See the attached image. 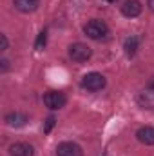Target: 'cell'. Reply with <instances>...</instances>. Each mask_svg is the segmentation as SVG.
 Wrapping results in <instances>:
<instances>
[{"instance_id":"cell-1","label":"cell","mask_w":154,"mask_h":156,"mask_svg":"<svg viewBox=\"0 0 154 156\" xmlns=\"http://www.w3.org/2000/svg\"><path fill=\"white\" fill-rule=\"evenodd\" d=\"M83 33H85L91 40H102L109 35V26H107L103 20L93 18V20H89V22L83 26Z\"/></svg>"},{"instance_id":"cell-2","label":"cell","mask_w":154,"mask_h":156,"mask_svg":"<svg viewBox=\"0 0 154 156\" xmlns=\"http://www.w3.org/2000/svg\"><path fill=\"white\" fill-rule=\"evenodd\" d=\"M44 104L45 107H49L51 111H58L62 107H65L67 104V96L62 91H47L44 94Z\"/></svg>"},{"instance_id":"cell-3","label":"cell","mask_w":154,"mask_h":156,"mask_svg":"<svg viewBox=\"0 0 154 156\" xmlns=\"http://www.w3.org/2000/svg\"><path fill=\"white\" fill-rule=\"evenodd\" d=\"M105 83H107L105 76L102 73H96V71L87 73L85 76L82 78V87L87 89V91H100V89L105 87Z\"/></svg>"},{"instance_id":"cell-4","label":"cell","mask_w":154,"mask_h":156,"mask_svg":"<svg viewBox=\"0 0 154 156\" xmlns=\"http://www.w3.org/2000/svg\"><path fill=\"white\" fill-rule=\"evenodd\" d=\"M91 55H93L91 47L85 45V44H82V42H76V44L69 45V56L75 62H87L91 58Z\"/></svg>"},{"instance_id":"cell-5","label":"cell","mask_w":154,"mask_h":156,"mask_svg":"<svg viewBox=\"0 0 154 156\" xmlns=\"http://www.w3.org/2000/svg\"><path fill=\"white\" fill-rule=\"evenodd\" d=\"M120 9H121V15H123V16L134 18V16H138V15L142 13L143 5H142L140 0H125V2L120 5Z\"/></svg>"},{"instance_id":"cell-6","label":"cell","mask_w":154,"mask_h":156,"mask_svg":"<svg viewBox=\"0 0 154 156\" xmlns=\"http://www.w3.org/2000/svg\"><path fill=\"white\" fill-rule=\"evenodd\" d=\"M83 151L75 142H62L56 147V156H82Z\"/></svg>"},{"instance_id":"cell-7","label":"cell","mask_w":154,"mask_h":156,"mask_svg":"<svg viewBox=\"0 0 154 156\" xmlns=\"http://www.w3.org/2000/svg\"><path fill=\"white\" fill-rule=\"evenodd\" d=\"M9 154L11 156H33L35 154V149L33 145L26 144V142H16L9 147Z\"/></svg>"},{"instance_id":"cell-8","label":"cell","mask_w":154,"mask_h":156,"mask_svg":"<svg viewBox=\"0 0 154 156\" xmlns=\"http://www.w3.org/2000/svg\"><path fill=\"white\" fill-rule=\"evenodd\" d=\"M4 122H5L9 127H24V125L29 122V118H27V115H24V113H18V111H15V113H9V115H5Z\"/></svg>"},{"instance_id":"cell-9","label":"cell","mask_w":154,"mask_h":156,"mask_svg":"<svg viewBox=\"0 0 154 156\" xmlns=\"http://www.w3.org/2000/svg\"><path fill=\"white\" fill-rule=\"evenodd\" d=\"M136 138L145 145H154V127H151V125L140 127L136 131Z\"/></svg>"},{"instance_id":"cell-10","label":"cell","mask_w":154,"mask_h":156,"mask_svg":"<svg viewBox=\"0 0 154 156\" xmlns=\"http://www.w3.org/2000/svg\"><path fill=\"white\" fill-rule=\"evenodd\" d=\"M136 100H138V104H140L143 109H154V89L149 87V89L138 93Z\"/></svg>"},{"instance_id":"cell-11","label":"cell","mask_w":154,"mask_h":156,"mask_svg":"<svg viewBox=\"0 0 154 156\" xmlns=\"http://www.w3.org/2000/svg\"><path fill=\"white\" fill-rule=\"evenodd\" d=\"M13 4L20 13H33L38 9L40 0H13Z\"/></svg>"},{"instance_id":"cell-12","label":"cell","mask_w":154,"mask_h":156,"mask_svg":"<svg viewBox=\"0 0 154 156\" xmlns=\"http://www.w3.org/2000/svg\"><path fill=\"white\" fill-rule=\"evenodd\" d=\"M138 45H140V38L138 37H129V38L123 42V49H125V55L127 56H134L136 51H138Z\"/></svg>"},{"instance_id":"cell-13","label":"cell","mask_w":154,"mask_h":156,"mask_svg":"<svg viewBox=\"0 0 154 156\" xmlns=\"http://www.w3.org/2000/svg\"><path fill=\"white\" fill-rule=\"evenodd\" d=\"M45 44H47V33H45V31H40L38 38L35 42V49H37V51H42V49L45 47Z\"/></svg>"},{"instance_id":"cell-14","label":"cell","mask_w":154,"mask_h":156,"mask_svg":"<svg viewBox=\"0 0 154 156\" xmlns=\"http://www.w3.org/2000/svg\"><path fill=\"white\" fill-rule=\"evenodd\" d=\"M54 123H56V120H54V116H49L47 120H45V125H44V133H49L53 127H54Z\"/></svg>"},{"instance_id":"cell-15","label":"cell","mask_w":154,"mask_h":156,"mask_svg":"<svg viewBox=\"0 0 154 156\" xmlns=\"http://www.w3.org/2000/svg\"><path fill=\"white\" fill-rule=\"evenodd\" d=\"M0 49H2V51L7 49V37H5V35H0Z\"/></svg>"},{"instance_id":"cell-16","label":"cell","mask_w":154,"mask_h":156,"mask_svg":"<svg viewBox=\"0 0 154 156\" xmlns=\"http://www.w3.org/2000/svg\"><path fill=\"white\" fill-rule=\"evenodd\" d=\"M0 64H2V73H5V71H7V69H9V62H7V60H5V58H4V60H2V62H0Z\"/></svg>"},{"instance_id":"cell-17","label":"cell","mask_w":154,"mask_h":156,"mask_svg":"<svg viewBox=\"0 0 154 156\" xmlns=\"http://www.w3.org/2000/svg\"><path fill=\"white\" fill-rule=\"evenodd\" d=\"M149 9L154 11V0H149Z\"/></svg>"},{"instance_id":"cell-18","label":"cell","mask_w":154,"mask_h":156,"mask_svg":"<svg viewBox=\"0 0 154 156\" xmlns=\"http://www.w3.org/2000/svg\"><path fill=\"white\" fill-rule=\"evenodd\" d=\"M149 87H151V89H154V78L151 80V85H149Z\"/></svg>"},{"instance_id":"cell-19","label":"cell","mask_w":154,"mask_h":156,"mask_svg":"<svg viewBox=\"0 0 154 156\" xmlns=\"http://www.w3.org/2000/svg\"><path fill=\"white\" fill-rule=\"evenodd\" d=\"M107 2H111V4H116V2H118V0H107Z\"/></svg>"}]
</instances>
